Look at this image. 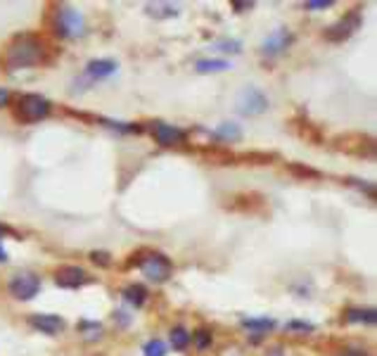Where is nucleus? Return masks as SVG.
Masks as SVG:
<instances>
[{
  "instance_id": "nucleus-19",
  "label": "nucleus",
  "mask_w": 377,
  "mask_h": 356,
  "mask_svg": "<svg viewBox=\"0 0 377 356\" xmlns=\"http://www.w3.org/2000/svg\"><path fill=\"white\" fill-rule=\"evenodd\" d=\"M121 295H124V300L136 309H141L143 304L147 302V290H145L141 283H133V285H129V288H124Z\"/></svg>"
},
{
  "instance_id": "nucleus-22",
  "label": "nucleus",
  "mask_w": 377,
  "mask_h": 356,
  "mask_svg": "<svg viewBox=\"0 0 377 356\" xmlns=\"http://www.w3.org/2000/svg\"><path fill=\"white\" fill-rule=\"evenodd\" d=\"M147 15L157 17V19H166V17H176L178 8L171 3H157V5H147Z\"/></svg>"
},
{
  "instance_id": "nucleus-12",
  "label": "nucleus",
  "mask_w": 377,
  "mask_h": 356,
  "mask_svg": "<svg viewBox=\"0 0 377 356\" xmlns=\"http://www.w3.org/2000/svg\"><path fill=\"white\" fill-rule=\"evenodd\" d=\"M29 325L33 330L43 332V335H60L67 328L65 318H60L55 314H31L29 316Z\"/></svg>"
},
{
  "instance_id": "nucleus-9",
  "label": "nucleus",
  "mask_w": 377,
  "mask_h": 356,
  "mask_svg": "<svg viewBox=\"0 0 377 356\" xmlns=\"http://www.w3.org/2000/svg\"><path fill=\"white\" fill-rule=\"evenodd\" d=\"M55 283L60 285V288H67V290H79V288H86L88 283H93V278L88 275L86 268L67 264V266H60L55 271Z\"/></svg>"
},
{
  "instance_id": "nucleus-16",
  "label": "nucleus",
  "mask_w": 377,
  "mask_h": 356,
  "mask_svg": "<svg viewBox=\"0 0 377 356\" xmlns=\"http://www.w3.org/2000/svg\"><path fill=\"white\" fill-rule=\"evenodd\" d=\"M273 321L271 318H242V328L252 332L254 340H261L264 335H268L273 330Z\"/></svg>"
},
{
  "instance_id": "nucleus-8",
  "label": "nucleus",
  "mask_w": 377,
  "mask_h": 356,
  "mask_svg": "<svg viewBox=\"0 0 377 356\" xmlns=\"http://www.w3.org/2000/svg\"><path fill=\"white\" fill-rule=\"evenodd\" d=\"M8 290L15 300H22V302H29L38 295L40 290V278L36 273L31 271H22V273H15L8 283Z\"/></svg>"
},
{
  "instance_id": "nucleus-34",
  "label": "nucleus",
  "mask_w": 377,
  "mask_h": 356,
  "mask_svg": "<svg viewBox=\"0 0 377 356\" xmlns=\"http://www.w3.org/2000/svg\"><path fill=\"white\" fill-rule=\"evenodd\" d=\"M230 5H233V8L237 10V13H247V10H252V8H254L252 0H249V3H247V0H233V3H230Z\"/></svg>"
},
{
  "instance_id": "nucleus-27",
  "label": "nucleus",
  "mask_w": 377,
  "mask_h": 356,
  "mask_svg": "<svg viewBox=\"0 0 377 356\" xmlns=\"http://www.w3.org/2000/svg\"><path fill=\"white\" fill-rule=\"evenodd\" d=\"M287 171L297 178H321V171L311 169V166H304V164H297V162L287 164Z\"/></svg>"
},
{
  "instance_id": "nucleus-33",
  "label": "nucleus",
  "mask_w": 377,
  "mask_h": 356,
  "mask_svg": "<svg viewBox=\"0 0 377 356\" xmlns=\"http://www.w3.org/2000/svg\"><path fill=\"white\" fill-rule=\"evenodd\" d=\"M90 259L95 261V264H100V266H109V264H112V259H109L107 252H93Z\"/></svg>"
},
{
  "instance_id": "nucleus-24",
  "label": "nucleus",
  "mask_w": 377,
  "mask_h": 356,
  "mask_svg": "<svg viewBox=\"0 0 377 356\" xmlns=\"http://www.w3.org/2000/svg\"><path fill=\"white\" fill-rule=\"evenodd\" d=\"M169 340H171V347L176 349V352H185V349L190 347V332L185 328H173Z\"/></svg>"
},
{
  "instance_id": "nucleus-5",
  "label": "nucleus",
  "mask_w": 377,
  "mask_h": 356,
  "mask_svg": "<svg viewBox=\"0 0 377 356\" xmlns=\"http://www.w3.org/2000/svg\"><path fill=\"white\" fill-rule=\"evenodd\" d=\"M335 150L353 154V157H363V159H375V138L365 136V134H344L335 138Z\"/></svg>"
},
{
  "instance_id": "nucleus-38",
  "label": "nucleus",
  "mask_w": 377,
  "mask_h": 356,
  "mask_svg": "<svg viewBox=\"0 0 377 356\" xmlns=\"http://www.w3.org/2000/svg\"><path fill=\"white\" fill-rule=\"evenodd\" d=\"M8 261V252H5V247L0 245V264H5Z\"/></svg>"
},
{
  "instance_id": "nucleus-2",
  "label": "nucleus",
  "mask_w": 377,
  "mask_h": 356,
  "mask_svg": "<svg viewBox=\"0 0 377 356\" xmlns=\"http://www.w3.org/2000/svg\"><path fill=\"white\" fill-rule=\"evenodd\" d=\"M126 268L138 266L143 275L152 283H166L173 275V264L166 254L154 250H138L136 254H131V259L124 264Z\"/></svg>"
},
{
  "instance_id": "nucleus-15",
  "label": "nucleus",
  "mask_w": 377,
  "mask_h": 356,
  "mask_svg": "<svg viewBox=\"0 0 377 356\" xmlns=\"http://www.w3.org/2000/svg\"><path fill=\"white\" fill-rule=\"evenodd\" d=\"M289 126H292V131L301 138V140L313 143V145H321V143H323V131L318 129V126L313 124V122H309L306 117L292 119V122H289Z\"/></svg>"
},
{
  "instance_id": "nucleus-10",
  "label": "nucleus",
  "mask_w": 377,
  "mask_h": 356,
  "mask_svg": "<svg viewBox=\"0 0 377 356\" xmlns=\"http://www.w3.org/2000/svg\"><path fill=\"white\" fill-rule=\"evenodd\" d=\"M150 131H152L154 143L161 147L183 145V143L188 140V131L178 129V126H173V124H166V122H152Z\"/></svg>"
},
{
  "instance_id": "nucleus-18",
  "label": "nucleus",
  "mask_w": 377,
  "mask_h": 356,
  "mask_svg": "<svg viewBox=\"0 0 377 356\" xmlns=\"http://www.w3.org/2000/svg\"><path fill=\"white\" fill-rule=\"evenodd\" d=\"M346 323H363V325H375L377 312L375 309H346L344 312Z\"/></svg>"
},
{
  "instance_id": "nucleus-32",
  "label": "nucleus",
  "mask_w": 377,
  "mask_h": 356,
  "mask_svg": "<svg viewBox=\"0 0 377 356\" xmlns=\"http://www.w3.org/2000/svg\"><path fill=\"white\" fill-rule=\"evenodd\" d=\"M335 0H309V3H304L306 10H326V8H332Z\"/></svg>"
},
{
  "instance_id": "nucleus-1",
  "label": "nucleus",
  "mask_w": 377,
  "mask_h": 356,
  "mask_svg": "<svg viewBox=\"0 0 377 356\" xmlns=\"http://www.w3.org/2000/svg\"><path fill=\"white\" fill-rule=\"evenodd\" d=\"M55 55L57 50L43 36L33 31H24L5 43L3 53H0V65H3L5 72H17V69L48 65Z\"/></svg>"
},
{
  "instance_id": "nucleus-17",
  "label": "nucleus",
  "mask_w": 377,
  "mask_h": 356,
  "mask_svg": "<svg viewBox=\"0 0 377 356\" xmlns=\"http://www.w3.org/2000/svg\"><path fill=\"white\" fill-rule=\"evenodd\" d=\"M211 136L216 138V140H221V143H237V140H242V129L233 122H223V124H218L216 129H214Z\"/></svg>"
},
{
  "instance_id": "nucleus-14",
  "label": "nucleus",
  "mask_w": 377,
  "mask_h": 356,
  "mask_svg": "<svg viewBox=\"0 0 377 356\" xmlns=\"http://www.w3.org/2000/svg\"><path fill=\"white\" fill-rule=\"evenodd\" d=\"M119 65L114 60H109V57H102V60H90L88 65H86V79L88 81H104V79L114 76L117 74Z\"/></svg>"
},
{
  "instance_id": "nucleus-20",
  "label": "nucleus",
  "mask_w": 377,
  "mask_h": 356,
  "mask_svg": "<svg viewBox=\"0 0 377 356\" xmlns=\"http://www.w3.org/2000/svg\"><path fill=\"white\" fill-rule=\"evenodd\" d=\"M273 159H278L275 152H245V154H235V162H242V164H273Z\"/></svg>"
},
{
  "instance_id": "nucleus-23",
  "label": "nucleus",
  "mask_w": 377,
  "mask_h": 356,
  "mask_svg": "<svg viewBox=\"0 0 377 356\" xmlns=\"http://www.w3.org/2000/svg\"><path fill=\"white\" fill-rule=\"evenodd\" d=\"M204 157L214 164H237L235 154L228 150H218V147H211V150H204Z\"/></svg>"
},
{
  "instance_id": "nucleus-13",
  "label": "nucleus",
  "mask_w": 377,
  "mask_h": 356,
  "mask_svg": "<svg viewBox=\"0 0 377 356\" xmlns=\"http://www.w3.org/2000/svg\"><path fill=\"white\" fill-rule=\"evenodd\" d=\"M228 209L242 211V214H259V211L266 209V200L257 193H240L235 197H230Z\"/></svg>"
},
{
  "instance_id": "nucleus-29",
  "label": "nucleus",
  "mask_w": 377,
  "mask_h": 356,
  "mask_svg": "<svg viewBox=\"0 0 377 356\" xmlns=\"http://www.w3.org/2000/svg\"><path fill=\"white\" fill-rule=\"evenodd\" d=\"M214 50H221V53H240V48H242V43L240 41H235V38H223V41H216L211 45Z\"/></svg>"
},
{
  "instance_id": "nucleus-4",
  "label": "nucleus",
  "mask_w": 377,
  "mask_h": 356,
  "mask_svg": "<svg viewBox=\"0 0 377 356\" xmlns=\"http://www.w3.org/2000/svg\"><path fill=\"white\" fill-rule=\"evenodd\" d=\"M50 100L38 93H22L17 95L10 105V112H13V119L19 124H38L43 119L50 117Z\"/></svg>"
},
{
  "instance_id": "nucleus-6",
  "label": "nucleus",
  "mask_w": 377,
  "mask_h": 356,
  "mask_svg": "<svg viewBox=\"0 0 377 356\" xmlns=\"http://www.w3.org/2000/svg\"><path fill=\"white\" fill-rule=\"evenodd\" d=\"M235 107L242 117H259V114H264L268 110L271 102L264 90H259L257 86H247V88H242L240 95H237Z\"/></svg>"
},
{
  "instance_id": "nucleus-7",
  "label": "nucleus",
  "mask_w": 377,
  "mask_h": 356,
  "mask_svg": "<svg viewBox=\"0 0 377 356\" xmlns=\"http://www.w3.org/2000/svg\"><path fill=\"white\" fill-rule=\"evenodd\" d=\"M361 24H363L361 10L353 8L351 13H346L344 17H342V19H337L335 24H330L326 31H323V38L330 41V43H344L346 38H349Z\"/></svg>"
},
{
  "instance_id": "nucleus-37",
  "label": "nucleus",
  "mask_w": 377,
  "mask_h": 356,
  "mask_svg": "<svg viewBox=\"0 0 377 356\" xmlns=\"http://www.w3.org/2000/svg\"><path fill=\"white\" fill-rule=\"evenodd\" d=\"M3 235H15V238H17V233L13 231V228H8L5 223H0V238H3Z\"/></svg>"
},
{
  "instance_id": "nucleus-28",
  "label": "nucleus",
  "mask_w": 377,
  "mask_h": 356,
  "mask_svg": "<svg viewBox=\"0 0 377 356\" xmlns=\"http://www.w3.org/2000/svg\"><path fill=\"white\" fill-rule=\"evenodd\" d=\"M143 354H145V356H166V344L154 337V340L145 342Z\"/></svg>"
},
{
  "instance_id": "nucleus-31",
  "label": "nucleus",
  "mask_w": 377,
  "mask_h": 356,
  "mask_svg": "<svg viewBox=\"0 0 377 356\" xmlns=\"http://www.w3.org/2000/svg\"><path fill=\"white\" fill-rule=\"evenodd\" d=\"M287 330L294 332V335H309V332L313 330V323H306V321H289Z\"/></svg>"
},
{
  "instance_id": "nucleus-25",
  "label": "nucleus",
  "mask_w": 377,
  "mask_h": 356,
  "mask_svg": "<svg viewBox=\"0 0 377 356\" xmlns=\"http://www.w3.org/2000/svg\"><path fill=\"white\" fill-rule=\"evenodd\" d=\"M190 344H195L197 352H204V349L211 347V330H207V328L195 330L193 335H190Z\"/></svg>"
},
{
  "instance_id": "nucleus-35",
  "label": "nucleus",
  "mask_w": 377,
  "mask_h": 356,
  "mask_svg": "<svg viewBox=\"0 0 377 356\" xmlns=\"http://www.w3.org/2000/svg\"><path fill=\"white\" fill-rule=\"evenodd\" d=\"M342 356H368V352H363V349H344Z\"/></svg>"
},
{
  "instance_id": "nucleus-30",
  "label": "nucleus",
  "mask_w": 377,
  "mask_h": 356,
  "mask_svg": "<svg viewBox=\"0 0 377 356\" xmlns=\"http://www.w3.org/2000/svg\"><path fill=\"white\" fill-rule=\"evenodd\" d=\"M344 183H349V186H356L361 193H368L370 197H375V186L370 181H361V178H353V176H346Z\"/></svg>"
},
{
  "instance_id": "nucleus-11",
  "label": "nucleus",
  "mask_w": 377,
  "mask_h": 356,
  "mask_svg": "<svg viewBox=\"0 0 377 356\" xmlns=\"http://www.w3.org/2000/svg\"><path fill=\"white\" fill-rule=\"evenodd\" d=\"M292 43H294L292 31L285 29V26H280V29H275L273 33H268V36L264 38V43H261V53H264L266 57H278V55L285 53Z\"/></svg>"
},
{
  "instance_id": "nucleus-3",
  "label": "nucleus",
  "mask_w": 377,
  "mask_h": 356,
  "mask_svg": "<svg viewBox=\"0 0 377 356\" xmlns=\"http://www.w3.org/2000/svg\"><path fill=\"white\" fill-rule=\"evenodd\" d=\"M50 13H48V26L50 31L55 33L57 38H77L83 33V15L79 13L77 8L72 5H50Z\"/></svg>"
},
{
  "instance_id": "nucleus-36",
  "label": "nucleus",
  "mask_w": 377,
  "mask_h": 356,
  "mask_svg": "<svg viewBox=\"0 0 377 356\" xmlns=\"http://www.w3.org/2000/svg\"><path fill=\"white\" fill-rule=\"evenodd\" d=\"M5 105H10V93L5 88H0V107H5Z\"/></svg>"
},
{
  "instance_id": "nucleus-21",
  "label": "nucleus",
  "mask_w": 377,
  "mask_h": 356,
  "mask_svg": "<svg viewBox=\"0 0 377 356\" xmlns=\"http://www.w3.org/2000/svg\"><path fill=\"white\" fill-rule=\"evenodd\" d=\"M195 69L200 74H216V72H225V69H230V62L228 60H197Z\"/></svg>"
},
{
  "instance_id": "nucleus-26",
  "label": "nucleus",
  "mask_w": 377,
  "mask_h": 356,
  "mask_svg": "<svg viewBox=\"0 0 377 356\" xmlns=\"http://www.w3.org/2000/svg\"><path fill=\"white\" fill-rule=\"evenodd\" d=\"M79 330H81V335H83L86 340H90V342L100 340V337H102V325L95 323V321H81Z\"/></svg>"
}]
</instances>
